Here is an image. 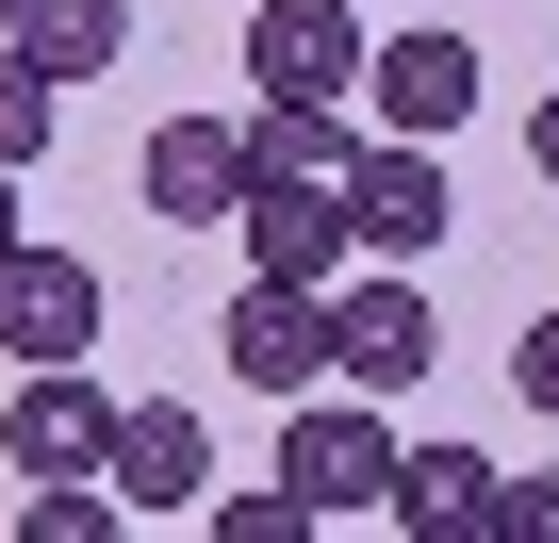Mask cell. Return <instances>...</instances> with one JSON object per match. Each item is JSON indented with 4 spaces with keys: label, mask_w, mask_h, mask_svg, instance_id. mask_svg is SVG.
Instances as JSON below:
<instances>
[{
    "label": "cell",
    "mask_w": 559,
    "mask_h": 543,
    "mask_svg": "<svg viewBox=\"0 0 559 543\" xmlns=\"http://www.w3.org/2000/svg\"><path fill=\"white\" fill-rule=\"evenodd\" d=\"M395 461H412V445L379 428L362 379H346V396H280V477H297L330 527H346V510H395Z\"/></svg>",
    "instance_id": "obj_1"
},
{
    "label": "cell",
    "mask_w": 559,
    "mask_h": 543,
    "mask_svg": "<svg viewBox=\"0 0 559 543\" xmlns=\"http://www.w3.org/2000/svg\"><path fill=\"white\" fill-rule=\"evenodd\" d=\"M214 363L247 396H313L330 379V281H263V263H247V297L214 314Z\"/></svg>",
    "instance_id": "obj_2"
},
{
    "label": "cell",
    "mask_w": 559,
    "mask_h": 543,
    "mask_svg": "<svg viewBox=\"0 0 559 543\" xmlns=\"http://www.w3.org/2000/svg\"><path fill=\"white\" fill-rule=\"evenodd\" d=\"M428 363H444V330H428V281H412V263H379V281H330V379L412 396Z\"/></svg>",
    "instance_id": "obj_3"
},
{
    "label": "cell",
    "mask_w": 559,
    "mask_h": 543,
    "mask_svg": "<svg viewBox=\"0 0 559 543\" xmlns=\"http://www.w3.org/2000/svg\"><path fill=\"white\" fill-rule=\"evenodd\" d=\"M247 83L263 99H362V0H247Z\"/></svg>",
    "instance_id": "obj_4"
},
{
    "label": "cell",
    "mask_w": 559,
    "mask_h": 543,
    "mask_svg": "<svg viewBox=\"0 0 559 543\" xmlns=\"http://www.w3.org/2000/svg\"><path fill=\"white\" fill-rule=\"evenodd\" d=\"M247 263L263 281H346L362 263V181H247Z\"/></svg>",
    "instance_id": "obj_5"
},
{
    "label": "cell",
    "mask_w": 559,
    "mask_h": 543,
    "mask_svg": "<svg viewBox=\"0 0 559 543\" xmlns=\"http://www.w3.org/2000/svg\"><path fill=\"white\" fill-rule=\"evenodd\" d=\"M116 412H132V396H99L83 363H34L17 412H0V461H17V477H99V461H116Z\"/></svg>",
    "instance_id": "obj_6"
},
{
    "label": "cell",
    "mask_w": 559,
    "mask_h": 543,
    "mask_svg": "<svg viewBox=\"0 0 559 543\" xmlns=\"http://www.w3.org/2000/svg\"><path fill=\"white\" fill-rule=\"evenodd\" d=\"M132 181H148V214H165V231L247 214V116H165V132L132 149Z\"/></svg>",
    "instance_id": "obj_7"
},
{
    "label": "cell",
    "mask_w": 559,
    "mask_h": 543,
    "mask_svg": "<svg viewBox=\"0 0 559 543\" xmlns=\"http://www.w3.org/2000/svg\"><path fill=\"white\" fill-rule=\"evenodd\" d=\"M362 116L444 149V132L477 116V50H461V34H379V50H362Z\"/></svg>",
    "instance_id": "obj_8"
},
{
    "label": "cell",
    "mask_w": 559,
    "mask_h": 543,
    "mask_svg": "<svg viewBox=\"0 0 559 543\" xmlns=\"http://www.w3.org/2000/svg\"><path fill=\"white\" fill-rule=\"evenodd\" d=\"M0 346H17V363H83V346H99V263L0 247Z\"/></svg>",
    "instance_id": "obj_9"
},
{
    "label": "cell",
    "mask_w": 559,
    "mask_h": 543,
    "mask_svg": "<svg viewBox=\"0 0 559 543\" xmlns=\"http://www.w3.org/2000/svg\"><path fill=\"white\" fill-rule=\"evenodd\" d=\"M444 214H461V198H444V149H428V132H379V149H362V247H379V263H428Z\"/></svg>",
    "instance_id": "obj_10"
},
{
    "label": "cell",
    "mask_w": 559,
    "mask_h": 543,
    "mask_svg": "<svg viewBox=\"0 0 559 543\" xmlns=\"http://www.w3.org/2000/svg\"><path fill=\"white\" fill-rule=\"evenodd\" d=\"M99 477H116L132 510H198V494H214V428H198L181 396H132V412H116V461H99Z\"/></svg>",
    "instance_id": "obj_11"
},
{
    "label": "cell",
    "mask_w": 559,
    "mask_h": 543,
    "mask_svg": "<svg viewBox=\"0 0 559 543\" xmlns=\"http://www.w3.org/2000/svg\"><path fill=\"white\" fill-rule=\"evenodd\" d=\"M493 510H510V477H493L477 445H412V461H395V527H412V543H493Z\"/></svg>",
    "instance_id": "obj_12"
},
{
    "label": "cell",
    "mask_w": 559,
    "mask_h": 543,
    "mask_svg": "<svg viewBox=\"0 0 559 543\" xmlns=\"http://www.w3.org/2000/svg\"><path fill=\"white\" fill-rule=\"evenodd\" d=\"M0 34H17V50H34L50 83H99V67L132 50V0H17Z\"/></svg>",
    "instance_id": "obj_13"
},
{
    "label": "cell",
    "mask_w": 559,
    "mask_h": 543,
    "mask_svg": "<svg viewBox=\"0 0 559 543\" xmlns=\"http://www.w3.org/2000/svg\"><path fill=\"white\" fill-rule=\"evenodd\" d=\"M50 132H67V83L0 34V165H50Z\"/></svg>",
    "instance_id": "obj_14"
},
{
    "label": "cell",
    "mask_w": 559,
    "mask_h": 543,
    "mask_svg": "<svg viewBox=\"0 0 559 543\" xmlns=\"http://www.w3.org/2000/svg\"><path fill=\"white\" fill-rule=\"evenodd\" d=\"M99 527H132L116 477H34V494H17V543H99Z\"/></svg>",
    "instance_id": "obj_15"
},
{
    "label": "cell",
    "mask_w": 559,
    "mask_h": 543,
    "mask_svg": "<svg viewBox=\"0 0 559 543\" xmlns=\"http://www.w3.org/2000/svg\"><path fill=\"white\" fill-rule=\"evenodd\" d=\"M493 543H559V477H510V510H493Z\"/></svg>",
    "instance_id": "obj_16"
},
{
    "label": "cell",
    "mask_w": 559,
    "mask_h": 543,
    "mask_svg": "<svg viewBox=\"0 0 559 543\" xmlns=\"http://www.w3.org/2000/svg\"><path fill=\"white\" fill-rule=\"evenodd\" d=\"M510 379H526V412H543V428H559V314H543V330H526V346H510Z\"/></svg>",
    "instance_id": "obj_17"
},
{
    "label": "cell",
    "mask_w": 559,
    "mask_h": 543,
    "mask_svg": "<svg viewBox=\"0 0 559 543\" xmlns=\"http://www.w3.org/2000/svg\"><path fill=\"white\" fill-rule=\"evenodd\" d=\"M526 165H543V181H559V99H543V116H526Z\"/></svg>",
    "instance_id": "obj_18"
},
{
    "label": "cell",
    "mask_w": 559,
    "mask_h": 543,
    "mask_svg": "<svg viewBox=\"0 0 559 543\" xmlns=\"http://www.w3.org/2000/svg\"><path fill=\"white\" fill-rule=\"evenodd\" d=\"M0 247H34V231H17V165H0Z\"/></svg>",
    "instance_id": "obj_19"
},
{
    "label": "cell",
    "mask_w": 559,
    "mask_h": 543,
    "mask_svg": "<svg viewBox=\"0 0 559 543\" xmlns=\"http://www.w3.org/2000/svg\"><path fill=\"white\" fill-rule=\"evenodd\" d=\"M0 17H17V0H0Z\"/></svg>",
    "instance_id": "obj_20"
},
{
    "label": "cell",
    "mask_w": 559,
    "mask_h": 543,
    "mask_svg": "<svg viewBox=\"0 0 559 543\" xmlns=\"http://www.w3.org/2000/svg\"><path fill=\"white\" fill-rule=\"evenodd\" d=\"M362 17H379V0H362Z\"/></svg>",
    "instance_id": "obj_21"
}]
</instances>
